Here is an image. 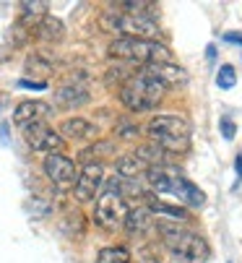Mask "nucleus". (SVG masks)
<instances>
[{
    "instance_id": "f257e3e1",
    "label": "nucleus",
    "mask_w": 242,
    "mask_h": 263,
    "mask_svg": "<svg viewBox=\"0 0 242 263\" xmlns=\"http://www.w3.org/2000/svg\"><path fill=\"white\" fill-rule=\"evenodd\" d=\"M154 227L161 235V242L164 248L182 263H206L211 258V248L206 242L203 235H198L188 227H182L180 221H164L159 219Z\"/></svg>"
},
{
    "instance_id": "f03ea898",
    "label": "nucleus",
    "mask_w": 242,
    "mask_h": 263,
    "mask_svg": "<svg viewBox=\"0 0 242 263\" xmlns=\"http://www.w3.org/2000/svg\"><path fill=\"white\" fill-rule=\"evenodd\" d=\"M146 133L151 143L159 146L167 157L185 154L190 148V120L185 115H156L148 123Z\"/></svg>"
},
{
    "instance_id": "7ed1b4c3",
    "label": "nucleus",
    "mask_w": 242,
    "mask_h": 263,
    "mask_svg": "<svg viewBox=\"0 0 242 263\" xmlns=\"http://www.w3.org/2000/svg\"><path fill=\"white\" fill-rule=\"evenodd\" d=\"M117 97L123 102V107H128L131 112H148V109L161 104V99H164V86H161L146 68H141V70L131 73V79L120 86Z\"/></svg>"
},
{
    "instance_id": "20e7f679",
    "label": "nucleus",
    "mask_w": 242,
    "mask_h": 263,
    "mask_svg": "<svg viewBox=\"0 0 242 263\" xmlns=\"http://www.w3.org/2000/svg\"><path fill=\"white\" fill-rule=\"evenodd\" d=\"M107 55L115 60L125 63H138V65H156V63H175L172 50L159 45V42H146V40H131V36H117L109 42Z\"/></svg>"
},
{
    "instance_id": "39448f33",
    "label": "nucleus",
    "mask_w": 242,
    "mask_h": 263,
    "mask_svg": "<svg viewBox=\"0 0 242 263\" xmlns=\"http://www.w3.org/2000/svg\"><path fill=\"white\" fill-rule=\"evenodd\" d=\"M125 214H128V203H125V196L120 193V177L115 175L102 191V196L97 198L94 224L104 232H117L125 221Z\"/></svg>"
},
{
    "instance_id": "423d86ee",
    "label": "nucleus",
    "mask_w": 242,
    "mask_h": 263,
    "mask_svg": "<svg viewBox=\"0 0 242 263\" xmlns=\"http://www.w3.org/2000/svg\"><path fill=\"white\" fill-rule=\"evenodd\" d=\"M99 24H102V29H107L109 34L131 36V40L159 42V36H161V26H159L154 18L136 16V13H102Z\"/></svg>"
},
{
    "instance_id": "0eeeda50",
    "label": "nucleus",
    "mask_w": 242,
    "mask_h": 263,
    "mask_svg": "<svg viewBox=\"0 0 242 263\" xmlns=\"http://www.w3.org/2000/svg\"><path fill=\"white\" fill-rule=\"evenodd\" d=\"M26 143L34 148V152H42V154H63V146L65 141L60 138L58 130H52L47 123H29L21 128Z\"/></svg>"
},
{
    "instance_id": "6e6552de",
    "label": "nucleus",
    "mask_w": 242,
    "mask_h": 263,
    "mask_svg": "<svg viewBox=\"0 0 242 263\" xmlns=\"http://www.w3.org/2000/svg\"><path fill=\"white\" fill-rule=\"evenodd\" d=\"M45 175L50 177V182L60 191H68V187L76 185V162L65 154H47L45 157Z\"/></svg>"
},
{
    "instance_id": "1a4fd4ad",
    "label": "nucleus",
    "mask_w": 242,
    "mask_h": 263,
    "mask_svg": "<svg viewBox=\"0 0 242 263\" xmlns=\"http://www.w3.org/2000/svg\"><path fill=\"white\" fill-rule=\"evenodd\" d=\"M104 185V167L102 164H84V170L78 172V177H76V185H73V196H76V201L78 203H89L94 196H97V191Z\"/></svg>"
},
{
    "instance_id": "9d476101",
    "label": "nucleus",
    "mask_w": 242,
    "mask_h": 263,
    "mask_svg": "<svg viewBox=\"0 0 242 263\" xmlns=\"http://www.w3.org/2000/svg\"><path fill=\"white\" fill-rule=\"evenodd\" d=\"M143 175H146V182L151 185V191H154V193H172V191H175V185H177V180L182 177L180 170L172 167V164L148 167Z\"/></svg>"
},
{
    "instance_id": "9b49d317",
    "label": "nucleus",
    "mask_w": 242,
    "mask_h": 263,
    "mask_svg": "<svg viewBox=\"0 0 242 263\" xmlns=\"http://www.w3.org/2000/svg\"><path fill=\"white\" fill-rule=\"evenodd\" d=\"M52 115V107L47 102H39V99H26L13 109V123L18 128L29 125V123H45V118Z\"/></svg>"
},
{
    "instance_id": "f8f14e48",
    "label": "nucleus",
    "mask_w": 242,
    "mask_h": 263,
    "mask_svg": "<svg viewBox=\"0 0 242 263\" xmlns=\"http://www.w3.org/2000/svg\"><path fill=\"white\" fill-rule=\"evenodd\" d=\"M99 128L89 123L86 118H65L60 123V138H73V141H97Z\"/></svg>"
},
{
    "instance_id": "ddd939ff",
    "label": "nucleus",
    "mask_w": 242,
    "mask_h": 263,
    "mask_svg": "<svg viewBox=\"0 0 242 263\" xmlns=\"http://www.w3.org/2000/svg\"><path fill=\"white\" fill-rule=\"evenodd\" d=\"M146 70L161 84V86H182L188 81V73L182 68H177L175 63H156V65H146Z\"/></svg>"
},
{
    "instance_id": "4468645a",
    "label": "nucleus",
    "mask_w": 242,
    "mask_h": 263,
    "mask_svg": "<svg viewBox=\"0 0 242 263\" xmlns=\"http://www.w3.org/2000/svg\"><path fill=\"white\" fill-rule=\"evenodd\" d=\"M154 216L146 206H136V209H128L125 214V221H123V227L131 232V235H146L151 227H154Z\"/></svg>"
},
{
    "instance_id": "2eb2a0df",
    "label": "nucleus",
    "mask_w": 242,
    "mask_h": 263,
    "mask_svg": "<svg viewBox=\"0 0 242 263\" xmlns=\"http://www.w3.org/2000/svg\"><path fill=\"white\" fill-rule=\"evenodd\" d=\"M34 34H36L42 42H60V40H63V34H65V24H63L58 16L47 13L42 21L34 26Z\"/></svg>"
},
{
    "instance_id": "dca6fc26",
    "label": "nucleus",
    "mask_w": 242,
    "mask_h": 263,
    "mask_svg": "<svg viewBox=\"0 0 242 263\" xmlns=\"http://www.w3.org/2000/svg\"><path fill=\"white\" fill-rule=\"evenodd\" d=\"M172 196H177L182 203H188V206H193V209H200V206L206 203V196L200 193V187H195L188 177H180V180H177Z\"/></svg>"
},
{
    "instance_id": "f3484780",
    "label": "nucleus",
    "mask_w": 242,
    "mask_h": 263,
    "mask_svg": "<svg viewBox=\"0 0 242 263\" xmlns=\"http://www.w3.org/2000/svg\"><path fill=\"white\" fill-rule=\"evenodd\" d=\"M55 99H58L60 107H70V109H73V107H81V104H86V102H89V91H86L84 86L65 84V86L58 89Z\"/></svg>"
},
{
    "instance_id": "a211bd4d",
    "label": "nucleus",
    "mask_w": 242,
    "mask_h": 263,
    "mask_svg": "<svg viewBox=\"0 0 242 263\" xmlns=\"http://www.w3.org/2000/svg\"><path fill=\"white\" fill-rule=\"evenodd\" d=\"M115 154V143L112 141H94L89 148H84V152H81V159H84V164H102V159H109Z\"/></svg>"
},
{
    "instance_id": "6ab92c4d",
    "label": "nucleus",
    "mask_w": 242,
    "mask_h": 263,
    "mask_svg": "<svg viewBox=\"0 0 242 263\" xmlns=\"http://www.w3.org/2000/svg\"><path fill=\"white\" fill-rule=\"evenodd\" d=\"M143 201H146V209L148 211H156V214H164L170 219H188V211L180 209V206H170L164 201H159L154 193H143Z\"/></svg>"
},
{
    "instance_id": "aec40b11",
    "label": "nucleus",
    "mask_w": 242,
    "mask_h": 263,
    "mask_svg": "<svg viewBox=\"0 0 242 263\" xmlns=\"http://www.w3.org/2000/svg\"><path fill=\"white\" fill-rule=\"evenodd\" d=\"M148 167L136 157V154H128V157H120L117 159V177H123V180H133L138 177L141 172H146Z\"/></svg>"
},
{
    "instance_id": "412c9836",
    "label": "nucleus",
    "mask_w": 242,
    "mask_h": 263,
    "mask_svg": "<svg viewBox=\"0 0 242 263\" xmlns=\"http://www.w3.org/2000/svg\"><path fill=\"white\" fill-rule=\"evenodd\" d=\"M21 26H26V29H31V26H36L39 21H42L45 16H47V3H21Z\"/></svg>"
},
{
    "instance_id": "4be33fe9",
    "label": "nucleus",
    "mask_w": 242,
    "mask_h": 263,
    "mask_svg": "<svg viewBox=\"0 0 242 263\" xmlns=\"http://www.w3.org/2000/svg\"><path fill=\"white\" fill-rule=\"evenodd\" d=\"M97 263H133V255L125 245H109L97 253Z\"/></svg>"
},
{
    "instance_id": "5701e85b",
    "label": "nucleus",
    "mask_w": 242,
    "mask_h": 263,
    "mask_svg": "<svg viewBox=\"0 0 242 263\" xmlns=\"http://www.w3.org/2000/svg\"><path fill=\"white\" fill-rule=\"evenodd\" d=\"M136 157L146 164V167H159V164H167L164 159H167V154L161 152L159 146H154V143H146V146H138V152H136Z\"/></svg>"
},
{
    "instance_id": "b1692460",
    "label": "nucleus",
    "mask_w": 242,
    "mask_h": 263,
    "mask_svg": "<svg viewBox=\"0 0 242 263\" xmlns=\"http://www.w3.org/2000/svg\"><path fill=\"white\" fill-rule=\"evenodd\" d=\"M26 73H29V76H52V63L45 58V55H29L26 58Z\"/></svg>"
},
{
    "instance_id": "393cba45",
    "label": "nucleus",
    "mask_w": 242,
    "mask_h": 263,
    "mask_svg": "<svg viewBox=\"0 0 242 263\" xmlns=\"http://www.w3.org/2000/svg\"><path fill=\"white\" fill-rule=\"evenodd\" d=\"M84 227H86V221H84V216H81L78 211H76V214H68L65 221H63V230H65L70 237H81V235H84Z\"/></svg>"
},
{
    "instance_id": "a878e982",
    "label": "nucleus",
    "mask_w": 242,
    "mask_h": 263,
    "mask_svg": "<svg viewBox=\"0 0 242 263\" xmlns=\"http://www.w3.org/2000/svg\"><path fill=\"white\" fill-rule=\"evenodd\" d=\"M216 84H219V89H234V84H237V76H234V68L232 65H221L219 68V76H216Z\"/></svg>"
},
{
    "instance_id": "bb28decb",
    "label": "nucleus",
    "mask_w": 242,
    "mask_h": 263,
    "mask_svg": "<svg viewBox=\"0 0 242 263\" xmlns=\"http://www.w3.org/2000/svg\"><path fill=\"white\" fill-rule=\"evenodd\" d=\"M136 263H161V258H159V253H156L151 245H143V248L138 250Z\"/></svg>"
},
{
    "instance_id": "cd10ccee",
    "label": "nucleus",
    "mask_w": 242,
    "mask_h": 263,
    "mask_svg": "<svg viewBox=\"0 0 242 263\" xmlns=\"http://www.w3.org/2000/svg\"><path fill=\"white\" fill-rule=\"evenodd\" d=\"M26 40H29V29H26V26H21V24H16V26L11 29V42L18 47V45H24Z\"/></svg>"
},
{
    "instance_id": "c85d7f7f",
    "label": "nucleus",
    "mask_w": 242,
    "mask_h": 263,
    "mask_svg": "<svg viewBox=\"0 0 242 263\" xmlns=\"http://www.w3.org/2000/svg\"><path fill=\"white\" fill-rule=\"evenodd\" d=\"M18 89H29V91H45L47 89V81H31V79H18L16 81Z\"/></svg>"
},
{
    "instance_id": "c756f323",
    "label": "nucleus",
    "mask_w": 242,
    "mask_h": 263,
    "mask_svg": "<svg viewBox=\"0 0 242 263\" xmlns=\"http://www.w3.org/2000/svg\"><path fill=\"white\" fill-rule=\"evenodd\" d=\"M219 130H221V136H224L227 141H232V138L237 136V125H234L229 118H221V123H219Z\"/></svg>"
},
{
    "instance_id": "7c9ffc66",
    "label": "nucleus",
    "mask_w": 242,
    "mask_h": 263,
    "mask_svg": "<svg viewBox=\"0 0 242 263\" xmlns=\"http://www.w3.org/2000/svg\"><path fill=\"white\" fill-rule=\"evenodd\" d=\"M141 128L138 125H123V128H117V138H138Z\"/></svg>"
},
{
    "instance_id": "2f4dec72",
    "label": "nucleus",
    "mask_w": 242,
    "mask_h": 263,
    "mask_svg": "<svg viewBox=\"0 0 242 263\" xmlns=\"http://www.w3.org/2000/svg\"><path fill=\"white\" fill-rule=\"evenodd\" d=\"M224 40L232 42V45H239V47H242V36H239V34H224Z\"/></svg>"
},
{
    "instance_id": "473e14b6",
    "label": "nucleus",
    "mask_w": 242,
    "mask_h": 263,
    "mask_svg": "<svg viewBox=\"0 0 242 263\" xmlns=\"http://www.w3.org/2000/svg\"><path fill=\"white\" fill-rule=\"evenodd\" d=\"M234 170H237V175L242 177V154H237V159H234Z\"/></svg>"
},
{
    "instance_id": "72a5a7b5",
    "label": "nucleus",
    "mask_w": 242,
    "mask_h": 263,
    "mask_svg": "<svg viewBox=\"0 0 242 263\" xmlns=\"http://www.w3.org/2000/svg\"><path fill=\"white\" fill-rule=\"evenodd\" d=\"M206 58H209V60H216V47H214V45H209V50H206Z\"/></svg>"
}]
</instances>
